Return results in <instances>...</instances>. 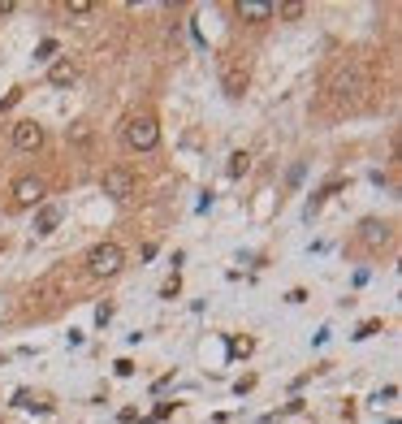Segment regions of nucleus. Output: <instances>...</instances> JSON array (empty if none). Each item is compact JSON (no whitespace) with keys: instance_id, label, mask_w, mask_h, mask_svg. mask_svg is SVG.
<instances>
[{"instance_id":"f257e3e1","label":"nucleus","mask_w":402,"mask_h":424,"mask_svg":"<svg viewBox=\"0 0 402 424\" xmlns=\"http://www.w3.org/2000/svg\"><path fill=\"white\" fill-rule=\"evenodd\" d=\"M359 91H364V78H359L355 61H337V65L324 74V104H329L333 113H342V109H355Z\"/></svg>"},{"instance_id":"f03ea898","label":"nucleus","mask_w":402,"mask_h":424,"mask_svg":"<svg viewBox=\"0 0 402 424\" xmlns=\"http://www.w3.org/2000/svg\"><path fill=\"white\" fill-rule=\"evenodd\" d=\"M122 139H126V147H130V152H152V147L160 143V126H156V117H152V113H134V117H126Z\"/></svg>"},{"instance_id":"7ed1b4c3","label":"nucleus","mask_w":402,"mask_h":424,"mask_svg":"<svg viewBox=\"0 0 402 424\" xmlns=\"http://www.w3.org/2000/svg\"><path fill=\"white\" fill-rule=\"evenodd\" d=\"M122 264H126V251L117 243H95L87 251V269L95 277H112V273H122Z\"/></svg>"},{"instance_id":"20e7f679","label":"nucleus","mask_w":402,"mask_h":424,"mask_svg":"<svg viewBox=\"0 0 402 424\" xmlns=\"http://www.w3.org/2000/svg\"><path fill=\"white\" fill-rule=\"evenodd\" d=\"M100 186H104L108 199H130V195H134V174H130V169H104Z\"/></svg>"},{"instance_id":"39448f33","label":"nucleus","mask_w":402,"mask_h":424,"mask_svg":"<svg viewBox=\"0 0 402 424\" xmlns=\"http://www.w3.org/2000/svg\"><path fill=\"white\" fill-rule=\"evenodd\" d=\"M14 147H18V152H39V147H43V126L31 122V117L14 122Z\"/></svg>"},{"instance_id":"423d86ee","label":"nucleus","mask_w":402,"mask_h":424,"mask_svg":"<svg viewBox=\"0 0 402 424\" xmlns=\"http://www.w3.org/2000/svg\"><path fill=\"white\" fill-rule=\"evenodd\" d=\"M43 191H48L43 178H18V182H14V203H18V208H31V203L43 199Z\"/></svg>"},{"instance_id":"0eeeda50","label":"nucleus","mask_w":402,"mask_h":424,"mask_svg":"<svg viewBox=\"0 0 402 424\" xmlns=\"http://www.w3.org/2000/svg\"><path fill=\"white\" fill-rule=\"evenodd\" d=\"M247 83H251V78H247V65H238V61H229V65H225V74H221L225 95H234V100H238V95L247 91Z\"/></svg>"},{"instance_id":"6e6552de","label":"nucleus","mask_w":402,"mask_h":424,"mask_svg":"<svg viewBox=\"0 0 402 424\" xmlns=\"http://www.w3.org/2000/svg\"><path fill=\"white\" fill-rule=\"evenodd\" d=\"M74 78H78V65H74L70 57H61V61L48 65V83H52V87H70Z\"/></svg>"},{"instance_id":"1a4fd4ad","label":"nucleus","mask_w":402,"mask_h":424,"mask_svg":"<svg viewBox=\"0 0 402 424\" xmlns=\"http://www.w3.org/2000/svg\"><path fill=\"white\" fill-rule=\"evenodd\" d=\"M389 238V221H376V217H368L364 226H359V243L364 247H381Z\"/></svg>"},{"instance_id":"9d476101","label":"nucleus","mask_w":402,"mask_h":424,"mask_svg":"<svg viewBox=\"0 0 402 424\" xmlns=\"http://www.w3.org/2000/svg\"><path fill=\"white\" fill-rule=\"evenodd\" d=\"M56 226H61V203H43L35 212V234H52Z\"/></svg>"},{"instance_id":"9b49d317","label":"nucleus","mask_w":402,"mask_h":424,"mask_svg":"<svg viewBox=\"0 0 402 424\" xmlns=\"http://www.w3.org/2000/svg\"><path fill=\"white\" fill-rule=\"evenodd\" d=\"M238 18L251 22V26H260V22L273 18V5H260V0H238Z\"/></svg>"},{"instance_id":"f8f14e48","label":"nucleus","mask_w":402,"mask_h":424,"mask_svg":"<svg viewBox=\"0 0 402 424\" xmlns=\"http://www.w3.org/2000/svg\"><path fill=\"white\" fill-rule=\"evenodd\" d=\"M342 186H347V178H333V182H324V186H320V191H316V195L307 199V221H312V217H316V212L324 208V199H329V195H337Z\"/></svg>"},{"instance_id":"ddd939ff","label":"nucleus","mask_w":402,"mask_h":424,"mask_svg":"<svg viewBox=\"0 0 402 424\" xmlns=\"http://www.w3.org/2000/svg\"><path fill=\"white\" fill-rule=\"evenodd\" d=\"M14 407H31V411H52V403L35 398V390H18V394H14Z\"/></svg>"},{"instance_id":"4468645a","label":"nucleus","mask_w":402,"mask_h":424,"mask_svg":"<svg viewBox=\"0 0 402 424\" xmlns=\"http://www.w3.org/2000/svg\"><path fill=\"white\" fill-rule=\"evenodd\" d=\"M247 169H251V156H247V152H234V156H229V165H225L229 178H243Z\"/></svg>"},{"instance_id":"2eb2a0df","label":"nucleus","mask_w":402,"mask_h":424,"mask_svg":"<svg viewBox=\"0 0 402 424\" xmlns=\"http://www.w3.org/2000/svg\"><path fill=\"white\" fill-rule=\"evenodd\" d=\"M376 334H385V321H381V316H372V321H364V325H359L351 338H355V342H364V338H376Z\"/></svg>"},{"instance_id":"dca6fc26","label":"nucleus","mask_w":402,"mask_h":424,"mask_svg":"<svg viewBox=\"0 0 402 424\" xmlns=\"http://www.w3.org/2000/svg\"><path fill=\"white\" fill-rule=\"evenodd\" d=\"M65 139L78 143V147H87V143H91V126H87V122H74V126H65Z\"/></svg>"},{"instance_id":"f3484780","label":"nucleus","mask_w":402,"mask_h":424,"mask_svg":"<svg viewBox=\"0 0 402 424\" xmlns=\"http://www.w3.org/2000/svg\"><path fill=\"white\" fill-rule=\"evenodd\" d=\"M56 52H61V43H56V39H39V48H35V61H52Z\"/></svg>"},{"instance_id":"a211bd4d","label":"nucleus","mask_w":402,"mask_h":424,"mask_svg":"<svg viewBox=\"0 0 402 424\" xmlns=\"http://www.w3.org/2000/svg\"><path fill=\"white\" fill-rule=\"evenodd\" d=\"M251 338H229V355H234V359H243V355H251Z\"/></svg>"},{"instance_id":"6ab92c4d","label":"nucleus","mask_w":402,"mask_h":424,"mask_svg":"<svg viewBox=\"0 0 402 424\" xmlns=\"http://www.w3.org/2000/svg\"><path fill=\"white\" fill-rule=\"evenodd\" d=\"M303 174H307V165L299 161V165L290 169V178H285V195H290V191H299V182H303Z\"/></svg>"},{"instance_id":"aec40b11","label":"nucleus","mask_w":402,"mask_h":424,"mask_svg":"<svg viewBox=\"0 0 402 424\" xmlns=\"http://www.w3.org/2000/svg\"><path fill=\"white\" fill-rule=\"evenodd\" d=\"M178 290H182V277L174 273V277H169V282L160 286V299H178Z\"/></svg>"},{"instance_id":"412c9836","label":"nucleus","mask_w":402,"mask_h":424,"mask_svg":"<svg viewBox=\"0 0 402 424\" xmlns=\"http://www.w3.org/2000/svg\"><path fill=\"white\" fill-rule=\"evenodd\" d=\"M70 9V18H91L95 14V5H87V0H74V5H65Z\"/></svg>"},{"instance_id":"4be33fe9","label":"nucleus","mask_w":402,"mask_h":424,"mask_svg":"<svg viewBox=\"0 0 402 424\" xmlns=\"http://www.w3.org/2000/svg\"><path fill=\"white\" fill-rule=\"evenodd\" d=\"M174 407H178V403H169V398H164V403H156L152 420H156V424H160V420H169V415H174Z\"/></svg>"},{"instance_id":"5701e85b","label":"nucleus","mask_w":402,"mask_h":424,"mask_svg":"<svg viewBox=\"0 0 402 424\" xmlns=\"http://www.w3.org/2000/svg\"><path fill=\"white\" fill-rule=\"evenodd\" d=\"M108 321H112V303L104 299V303L95 307V325H108Z\"/></svg>"},{"instance_id":"b1692460","label":"nucleus","mask_w":402,"mask_h":424,"mask_svg":"<svg viewBox=\"0 0 402 424\" xmlns=\"http://www.w3.org/2000/svg\"><path fill=\"white\" fill-rule=\"evenodd\" d=\"M112 373H117V377H134V359H117V364H112Z\"/></svg>"},{"instance_id":"393cba45","label":"nucleus","mask_w":402,"mask_h":424,"mask_svg":"<svg viewBox=\"0 0 402 424\" xmlns=\"http://www.w3.org/2000/svg\"><path fill=\"white\" fill-rule=\"evenodd\" d=\"M18 100H22V87H18V91H9L5 100H0V113H9V109H14V104H18Z\"/></svg>"},{"instance_id":"a878e982","label":"nucleus","mask_w":402,"mask_h":424,"mask_svg":"<svg viewBox=\"0 0 402 424\" xmlns=\"http://www.w3.org/2000/svg\"><path fill=\"white\" fill-rule=\"evenodd\" d=\"M393 398H398V386H385V390L376 394V407H381V403H393Z\"/></svg>"},{"instance_id":"bb28decb","label":"nucleus","mask_w":402,"mask_h":424,"mask_svg":"<svg viewBox=\"0 0 402 424\" xmlns=\"http://www.w3.org/2000/svg\"><path fill=\"white\" fill-rule=\"evenodd\" d=\"M303 299H307V290H303V286H295L290 295H285V303H303Z\"/></svg>"},{"instance_id":"cd10ccee","label":"nucleus","mask_w":402,"mask_h":424,"mask_svg":"<svg viewBox=\"0 0 402 424\" xmlns=\"http://www.w3.org/2000/svg\"><path fill=\"white\" fill-rule=\"evenodd\" d=\"M247 390H255V377H243V381L234 386V394H247Z\"/></svg>"},{"instance_id":"c85d7f7f","label":"nucleus","mask_w":402,"mask_h":424,"mask_svg":"<svg viewBox=\"0 0 402 424\" xmlns=\"http://www.w3.org/2000/svg\"><path fill=\"white\" fill-rule=\"evenodd\" d=\"M117 420H122V424H134V420H139V411H134V407H122V415H117Z\"/></svg>"},{"instance_id":"c756f323","label":"nucleus","mask_w":402,"mask_h":424,"mask_svg":"<svg viewBox=\"0 0 402 424\" xmlns=\"http://www.w3.org/2000/svg\"><path fill=\"white\" fill-rule=\"evenodd\" d=\"M14 14V0H0V18H9Z\"/></svg>"},{"instance_id":"7c9ffc66","label":"nucleus","mask_w":402,"mask_h":424,"mask_svg":"<svg viewBox=\"0 0 402 424\" xmlns=\"http://www.w3.org/2000/svg\"><path fill=\"white\" fill-rule=\"evenodd\" d=\"M139 424H156V420H152V415H147V420H139Z\"/></svg>"},{"instance_id":"2f4dec72","label":"nucleus","mask_w":402,"mask_h":424,"mask_svg":"<svg viewBox=\"0 0 402 424\" xmlns=\"http://www.w3.org/2000/svg\"><path fill=\"white\" fill-rule=\"evenodd\" d=\"M0 424H5V420H0Z\"/></svg>"}]
</instances>
